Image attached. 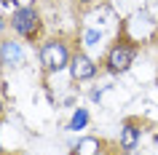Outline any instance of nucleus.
<instances>
[{
  "label": "nucleus",
  "mask_w": 158,
  "mask_h": 155,
  "mask_svg": "<svg viewBox=\"0 0 158 155\" xmlns=\"http://www.w3.org/2000/svg\"><path fill=\"white\" fill-rule=\"evenodd\" d=\"M40 64L46 72H62L64 67H70V62H73V54H70V43L59 40V38H51V40H46L40 46Z\"/></svg>",
  "instance_id": "f257e3e1"
},
{
  "label": "nucleus",
  "mask_w": 158,
  "mask_h": 155,
  "mask_svg": "<svg viewBox=\"0 0 158 155\" xmlns=\"http://www.w3.org/2000/svg\"><path fill=\"white\" fill-rule=\"evenodd\" d=\"M43 27V19L40 14L35 8H30V6H24V8H19L14 16H11V30L16 35H22V38H27V40H35L38 38V32H40Z\"/></svg>",
  "instance_id": "f03ea898"
},
{
  "label": "nucleus",
  "mask_w": 158,
  "mask_h": 155,
  "mask_svg": "<svg viewBox=\"0 0 158 155\" xmlns=\"http://www.w3.org/2000/svg\"><path fill=\"white\" fill-rule=\"evenodd\" d=\"M134 56H137V46L129 40H118L113 43V48L107 51V56H105V67H107L110 72H126L129 67H131Z\"/></svg>",
  "instance_id": "7ed1b4c3"
},
{
  "label": "nucleus",
  "mask_w": 158,
  "mask_h": 155,
  "mask_svg": "<svg viewBox=\"0 0 158 155\" xmlns=\"http://www.w3.org/2000/svg\"><path fill=\"white\" fill-rule=\"evenodd\" d=\"M67 70L73 75V80H78V83H86V80H94L97 78V64H94L91 56H86L83 51L73 54V62H70Z\"/></svg>",
  "instance_id": "20e7f679"
},
{
  "label": "nucleus",
  "mask_w": 158,
  "mask_h": 155,
  "mask_svg": "<svg viewBox=\"0 0 158 155\" xmlns=\"http://www.w3.org/2000/svg\"><path fill=\"white\" fill-rule=\"evenodd\" d=\"M0 64L6 67H19L24 64V48L19 40H0Z\"/></svg>",
  "instance_id": "39448f33"
},
{
  "label": "nucleus",
  "mask_w": 158,
  "mask_h": 155,
  "mask_svg": "<svg viewBox=\"0 0 158 155\" xmlns=\"http://www.w3.org/2000/svg\"><path fill=\"white\" fill-rule=\"evenodd\" d=\"M102 153H105V142L97 137H83L73 150V155H102Z\"/></svg>",
  "instance_id": "423d86ee"
},
{
  "label": "nucleus",
  "mask_w": 158,
  "mask_h": 155,
  "mask_svg": "<svg viewBox=\"0 0 158 155\" xmlns=\"http://www.w3.org/2000/svg\"><path fill=\"white\" fill-rule=\"evenodd\" d=\"M137 142H139V128H137L134 123H126L123 128H121V139H118L121 150H123V153H131L134 147H137Z\"/></svg>",
  "instance_id": "0eeeda50"
},
{
  "label": "nucleus",
  "mask_w": 158,
  "mask_h": 155,
  "mask_svg": "<svg viewBox=\"0 0 158 155\" xmlns=\"http://www.w3.org/2000/svg\"><path fill=\"white\" fill-rule=\"evenodd\" d=\"M86 126H89V110L78 107V110L73 112V120H70L67 128H70V131H81V128H86Z\"/></svg>",
  "instance_id": "6e6552de"
},
{
  "label": "nucleus",
  "mask_w": 158,
  "mask_h": 155,
  "mask_svg": "<svg viewBox=\"0 0 158 155\" xmlns=\"http://www.w3.org/2000/svg\"><path fill=\"white\" fill-rule=\"evenodd\" d=\"M99 38H102V32H99V30H91V27L83 32V43H86V46H97Z\"/></svg>",
  "instance_id": "1a4fd4ad"
},
{
  "label": "nucleus",
  "mask_w": 158,
  "mask_h": 155,
  "mask_svg": "<svg viewBox=\"0 0 158 155\" xmlns=\"http://www.w3.org/2000/svg\"><path fill=\"white\" fill-rule=\"evenodd\" d=\"M0 115H3V96H0Z\"/></svg>",
  "instance_id": "9d476101"
},
{
  "label": "nucleus",
  "mask_w": 158,
  "mask_h": 155,
  "mask_svg": "<svg viewBox=\"0 0 158 155\" xmlns=\"http://www.w3.org/2000/svg\"><path fill=\"white\" fill-rule=\"evenodd\" d=\"M75 3H91V0H75Z\"/></svg>",
  "instance_id": "9b49d317"
},
{
  "label": "nucleus",
  "mask_w": 158,
  "mask_h": 155,
  "mask_svg": "<svg viewBox=\"0 0 158 155\" xmlns=\"http://www.w3.org/2000/svg\"><path fill=\"white\" fill-rule=\"evenodd\" d=\"M0 30H3V19H0Z\"/></svg>",
  "instance_id": "f8f14e48"
}]
</instances>
